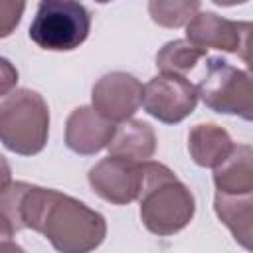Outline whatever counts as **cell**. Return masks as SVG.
<instances>
[{
	"label": "cell",
	"mask_w": 253,
	"mask_h": 253,
	"mask_svg": "<svg viewBox=\"0 0 253 253\" xmlns=\"http://www.w3.org/2000/svg\"><path fill=\"white\" fill-rule=\"evenodd\" d=\"M144 182L140 192V221L158 235L168 237L190 225L196 213V200L190 188L162 162H142Z\"/></svg>",
	"instance_id": "7a4b0ae2"
},
{
	"label": "cell",
	"mask_w": 253,
	"mask_h": 253,
	"mask_svg": "<svg viewBox=\"0 0 253 253\" xmlns=\"http://www.w3.org/2000/svg\"><path fill=\"white\" fill-rule=\"evenodd\" d=\"M91 32L89 10L73 0H42L30 24V40L45 51H73Z\"/></svg>",
	"instance_id": "5b68a950"
},
{
	"label": "cell",
	"mask_w": 253,
	"mask_h": 253,
	"mask_svg": "<svg viewBox=\"0 0 253 253\" xmlns=\"http://www.w3.org/2000/svg\"><path fill=\"white\" fill-rule=\"evenodd\" d=\"M241 38V22L221 18L213 12H198L186 26V40L200 49H219L237 53Z\"/></svg>",
	"instance_id": "30bf717a"
},
{
	"label": "cell",
	"mask_w": 253,
	"mask_h": 253,
	"mask_svg": "<svg viewBox=\"0 0 253 253\" xmlns=\"http://www.w3.org/2000/svg\"><path fill=\"white\" fill-rule=\"evenodd\" d=\"M213 210L219 221L229 229L233 239L253 253V194L251 196H221L215 194Z\"/></svg>",
	"instance_id": "5bb4252c"
},
{
	"label": "cell",
	"mask_w": 253,
	"mask_h": 253,
	"mask_svg": "<svg viewBox=\"0 0 253 253\" xmlns=\"http://www.w3.org/2000/svg\"><path fill=\"white\" fill-rule=\"evenodd\" d=\"M200 12L198 0H150L148 14L162 28H182Z\"/></svg>",
	"instance_id": "2e32d148"
},
{
	"label": "cell",
	"mask_w": 253,
	"mask_h": 253,
	"mask_svg": "<svg viewBox=\"0 0 253 253\" xmlns=\"http://www.w3.org/2000/svg\"><path fill=\"white\" fill-rule=\"evenodd\" d=\"M206 57V49L196 47L188 40H172L166 42L156 53V67L160 73L186 75L196 67V63Z\"/></svg>",
	"instance_id": "9a60e30c"
},
{
	"label": "cell",
	"mask_w": 253,
	"mask_h": 253,
	"mask_svg": "<svg viewBox=\"0 0 253 253\" xmlns=\"http://www.w3.org/2000/svg\"><path fill=\"white\" fill-rule=\"evenodd\" d=\"M235 142L229 132L213 123L194 125L188 132V152L202 168H217L233 152Z\"/></svg>",
	"instance_id": "8fae6325"
},
{
	"label": "cell",
	"mask_w": 253,
	"mask_h": 253,
	"mask_svg": "<svg viewBox=\"0 0 253 253\" xmlns=\"http://www.w3.org/2000/svg\"><path fill=\"white\" fill-rule=\"evenodd\" d=\"M2 99L8 95V91H10V87L18 81V71L10 65V61L8 59H4L2 57Z\"/></svg>",
	"instance_id": "ac0fdd59"
},
{
	"label": "cell",
	"mask_w": 253,
	"mask_h": 253,
	"mask_svg": "<svg viewBox=\"0 0 253 253\" xmlns=\"http://www.w3.org/2000/svg\"><path fill=\"white\" fill-rule=\"evenodd\" d=\"M215 194L251 196L253 194V146L235 144L233 152L213 170Z\"/></svg>",
	"instance_id": "7c38bea8"
},
{
	"label": "cell",
	"mask_w": 253,
	"mask_h": 253,
	"mask_svg": "<svg viewBox=\"0 0 253 253\" xmlns=\"http://www.w3.org/2000/svg\"><path fill=\"white\" fill-rule=\"evenodd\" d=\"M198 89L182 75L158 73L144 85L142 107L144 111L166 125L182 123L196 111Z\"/></svg>",
	"instance_id": "8992f818"
},
{
	"label": "cell",
	"mask_w": 253,
	"mask_h": 253,
	"mask_svg": "<svg viewBox=\"0 0 253 253\" xmlns=\"http://www.w3.org/2000/svg\"><path fill=\"white\" fill-rule=\"evenodd\" d=\"M156 150V132L150 123L140 119L125 121L117 126L115 136L109 144V156L146 162Z\"/></svg>",
	"instance_id": "4fadbf2b"
},
{
	"label": "cell",
	"mask_w": 253,
	"mask_h": 253,
	"mask_svg": "<svg viewBox=\"0 0 253 253\" xmlns=\"http://www.w3.org/2000/svg\"><path fill=\"white\" fill-rule=\"evenodd\" d=\"M0 211L4 239L32 229L57 253H91L107 237V221L97 210L73 196L28 182L2 184Z\"/></svg>",
	"instance_id": "6da1fadb"
},
{
	"label": "cell",
	"mask_w": 253,
	"mask_h": 253,
	"mask_svg": "<svg viewBox=\"0 0 253 253\" xmlns=\"http://www.w3.org/2000/svg\"><path fill=\"white\" fill-rule=\"evenodd\" d=\"M115 130V123L101 117L93 105H81L65 121V146L77 154L91 156L109 148Z\"/></svg>",
	"instance_id": "9c48e42d"
},
{
	"label": "cell",
	"mask_w": 253,
	"mask_h": 253,
	"mask_svg": "<svg viewBox=\"0 0 253 253\" xmlns=\"http://www.w3.org/2000/svg\"><path fill=\"white\" fill-rule=\"evenodd\" d=\"M87 180L93 192L105 202L115 206H126L140 198L144 170L142 162L107 156L89 170Z\"/></svg>",
	"instance_id": "52a82bcc"
},
{
	"label": "cell",
	"mask_w": 253,
	"mask_h": 253,
	"mask_svg": "<svg viewBox=\"0 0 253 253\" xmlns=\"http://www.w3.org/2000/svg\"><path fill=\"white\" fill-rule=\"evenodd\" d=\"M144 85L126 71H111L99 77L91 91L93 109L111 123L130 121L142 105Z\"/></svg>",
	"instance_id": "ba28073f"
},
{
	"label": "cell",
	"mask_w": 253,
	"mask_h": 253,
	"mask_svg": "<svg viewBox=\"0 0 253 253\" xmlns=\"http://www.w3.org/2000/svg\"><path fill=\"white\" fill-rule=\"evenodd\" d=\"M49 136V107L32 89H14L0 103V140L22 156L42 152Z\"/></svg>",
	"instance_id": "3957f363"
},
{
	"label": "cell",
	"mask_w": 253,
	"mask_h": 253,
	"mask_svg": "<svg viewBox=\"0 0 253 253\" xmlns=\"http://www.w3.org/2000/svg\"><path fill=\"white\" fill-rule=\"evenodd\" d=\"M237 55L247 65V69L253 71V22H241V38H239Z\"/></svg>",
	"instance_id": "e0dca14e"
},
{
	"label": "cell",
	"mask_w": 253,
	"mask_h": 253,
	"mask_svg": "<svg viewBox=\"0 0 253 253\" xmlns=\"http://www.w3.org/2000/svg\"><path fill=\"white\" fill-rule=\"evenodd\" d=\"M0 253H26L18 243L10 241V239H2V245H0Z\"/></svg>",
	"instance_id": "d6986e66"
},
{
	"label": "cell",
	"mask_w": 253,
	"mask_h": 253,
	"mask_svg": "<svg viewBox=\"0 0 253 253\" xmlns=\"http://www.w3.org/2000/svg\"><path fill=\"white\" fill-rule=\"evenodd\" d=\"M196 89L210 111L253 123V71L233 67L223 57H208Z\"/></svg>",
	"instance_id": "277c9868"
}]
</instances>
